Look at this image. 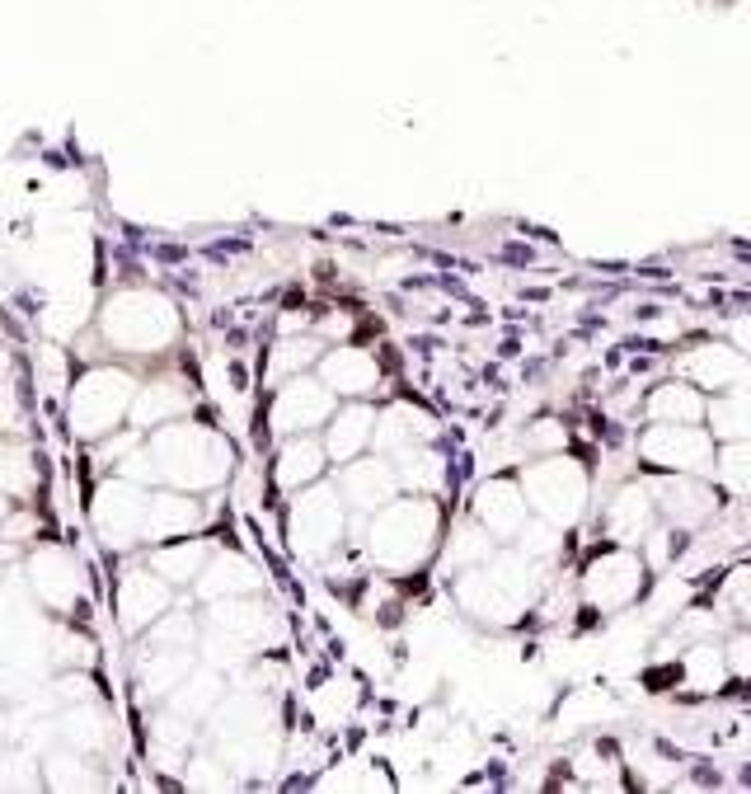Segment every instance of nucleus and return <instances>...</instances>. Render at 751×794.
<instances>
[{"label":"nucleus","instance_id":"nucleus-1","mask_svg":"<svg viewBox=\"0 0 751 794\" xmlns=\"http://www.w3.org/2000/svg\"><path fill=\"white\" fill-rule=\"evenodd\" d=\"M151 466L155 480H169L179 489H202V484L226 480L230 470V447L212 428H198V423H160V433L151 437Z\"/></svg>","mask_w":751,"mask_h":794},{"label":"nucleus","instance_id":"nucleus-2","mask_svg":"<svg viewBox=\"0 0 751 794\" xmlns=\"http://www.w3.org/2000/svg\"><path fill=\"white\" fill-rule=\"evenodd\" d=\"M437 527L442 517L432 508V499H390L385 508H376V522H371V560L381 569H418L428 564L432 545H437Z\"/></svg>","mask_w":751,"mask_h":794},{"label":"nucleus","instance_id":"nucleus-3","mask_svg":"<svg viewBox=\"0 0 751 794\" xmlns=\"http://www.w3.org/2000/svg\"><path fill=\"white\" fill-rule=\"evenodd\" d=\"M99 329H104V339L113 343L118 353H155V348L174 343V334H179V315H174V306H169L165 296L123 292L104 306Z\"/></svg>","mask_w":751,"mask_h":794},{"label":"nucleus","instance_id":"nucleus-4","mask_svg":"<svg viewBox=\"0 0 751 794\" xmlns=\"http://www.w3.org/2000/svg\"><path fill=\"white\" fill-rule=\"evenodd\" d=\"M132 395H137V381L123 372V367H94L71 386V428L80 437H94L104 442L108 433H118V423L127 419L132 409Z\"/></svg>","mask_w":751,"mask_h":794},{"label":"nucleus","instance_id":"nucleus-5","mask_svg":"<svg viewBox=\"0 0 751 794\" xmlns=\"http://www.w3.org/2000/svg\"><path fill=\"white\" fill-rule=\"evenodd\" d=\"M287 527H292V545L306 560H329L343 545V531H348V503H343V494H338L334 484L315 480L292 503Z\"/></svg>","mask_w":751,"mask_h":794},{"label":"nucleus","instance_id":"nucleus-6","mask_svg":"<svg viewBox=\"0 0 751 794\" xmlns=\"http://www.w3.org/2000/svg\"><path fill=\"white\" fill-rule=\"evenodd\" d=\"M329 414H334V390L324 386L315 372L287 376V381L277 386V395H273V428H277V437L320 433Z\"/></svg>","mask_w":751,"mask_h":794},{"label":"nucleus","instance_id":"nucleus-7","mask_svg":"<svg viewBox=\"0 0 751 794\" xmlns=\"http://www.w3.org/2000/svg\"><path fill=\"white\" fill-rule=\"evenodd\" d=\"M526 494L550 522H573L583 513L587 475L573 461H540V466L526 470Z\"/></svg>","mask_w":751,"mask_h":794},{"label":"nucleus","instance_id":"nucleus-8","mask_svg":"<svg viewBox=\"0 0 751 794\" xmlns=\"http://www.w3.org/2000/svg\"><path fill=\"white\" fill-rule=\"evenodd\" d=\"M118 621H123L127 635H141L151 621H160L169 611V602H174V583H165V578L155 574V569H127L123 578H118Z\"/></svg>","mask_w":751,"mask_h":794},{"label":"nucleus","instance_id":"nucleus-9","mask_svg":"<svg viewBox=\"0 0 751 794\" xmlns=\"http://www.w3.org/2000/svg\"><path fill=\"white\" fill-rule=\"evenodd\" d=\"M315 376H320L324 386L334 390V400H367L371 390L381 386V362L371 358L367 348H357V343H343L334 353H320L315 362Z\"/></svg>","mask_w":751,"mask_h":794},{"label":"nucleus","instance_id":"nucleus-10","mask_svg":"<svg viewBox=\"0 0 751 794\" xmlns=\"http://www.w3.org/2000/svg\"><path fill=\"white\" fill-rule=\"evenodd\" d=\"M141 517H146V494L132 489V480H113L99 489L94 503V527L108 545H137L141 541Z\"/></svg>","mask_w":751,"mask_h":794},{"label":"nucleus","instance_id":"nucleus-11","mask_svg":"<svg viewBox=\"0 0 751 794\" xmlns=\"http://www.w3.org/2000/svg\"><path fill=\"white\" fill-rule=\"evenodd\" d=\"M639 578H644L639 560L629 550H620V545H611V550H601L597 560L587 564V597H592V607H625L629 597L639 592Z\"/></svg>","mask_w":751,"mask_h":794},{"label":"nucleus","instance_id":"nucleus-12","mask_svg":"<svg viewBox=\"0 0 751 794\" xmlns=\"http://www.w3.org/2000/svg\"><path fill=\"white\" fill-rule=\"evenodd\" d=\"M399 489V475L395 466H385V461H343V470H338V494H343V503L353 508V513H376V508H385V503L395 499Z\"/></svg>","mask_w":751,"mask_h":794},{"label":"nucleus","instance_id":"nucleus-13","mask_svg":"<svg viewBox=\"0 0 751 794\" xmlns=\"http://www.w3.org/2000/svg\"><path fill=\"white\" fill-rule=\"evenodd\" d=\"M320 433H324L320 442H324V452H329V461H353L362 447L376 442V409L357 405V400L334 405V414L324 419Z\"/></svg>","mask_w":751,"mask_h":794},{"label":"nucleus","instance_id":"nucleus-14","mask_svg":"<svg viewBox=\"0 0 751 794\" xmlns=\"http://www.w3.org/2000/svg\"><path fill=\"white\" fill-rule=\"evenodd\" d=\"M324 466H329V452H324L320 433H292V437H282V447H277L273 484L306 489V484L324 480Z\"/></svg>","mask_w":751,"mask_h":794},{"label":"nucleus","instance_id":"nucleus-15","mask_svg":"<svg viewBox=\"0 0 751 794\" xmlns=\"http://www.w3.org/2000/svg\"><path fill=\"white\" fill-rule=\"evenodd\" d=\"M33 583H38V592L47 597V607H57V611H71V602L85 592L76 560H71L66 550H57V545L38 550V560H33Z\"/></svg>","mask_w":751,"mask_h":794},{"label":"nucleus","instance_id":"nucleus-16","mask_svg":"<svg viewBox=\"0 0 751 794\" xmlns=\"http://www.w3.org/2000/svg\"><path fill=\"white\" fill-rule=\"evenodd\" d=\"M479 522H484V531H493V536H517L526 522V499L517 484L507 480H493L479 489V503H475Z\"/></svg>","mask_w":751,"mask_h":794},{"label":"nucleus","instance_id":"nucleus-17","mask_svg":"<svg viewBox=\"0 0 751 794\" xmlns=\"http://www.w3.org/2000/svg\"><path fill=\"white\" fill-rule=\"evenodd\" d=\"M207 541H188V536H174V541H155L151 550V569L165 583H193L202 574V564H207Z\"/></svg>","mask_w":751,"mask_h":794},{"label":"nucleus","instance_id":"nucleus-18","mask_svg":"<svg viewBox=\"0 0 751 794\" xmlns=\"http://www.w3.org/2000/svg\"><path fill=\"white\" fill-rule=\"evenodd\" d=\"M10 372V358H5V348H0V376Z\"/></svg>","mask_w":751,"mask_h":794},{"label":"nucleus","instance_id":"nucleus-19","mask_svg":"<svg viewBox=\"0 0 751 794\" xmlns=\"http://www.w3.org/2000/svg\"><path fill=\"white\" fill-rule=\"evenodd\" d=\"M5 517H10V503H5V499H0V522H5Z\"/></svg>","mask_w":751,"mask_h":794}]
</instances>
